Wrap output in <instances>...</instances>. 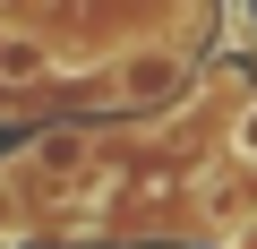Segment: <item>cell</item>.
Instances as JSON below:
<instances>
[{"mask_svg": "<svg viewBox=\"0 0 257 249\" xmlns=\"http://www.w3.org/2000/svg\"><path fill=\"white\" fill-rule=\"evenodd\" d=\"M223 249H257V215H248V223H240V232H231Z\"/></svg>", "mask_w": 257, "mask_h": 249, "instance_id": "obj_4", "label": "cell"}, {"mask_svg": "<svg viewBox=\"0 0 257 249\" xmlns=\"http://www.w3.org/2000/svg\"><path fill=\"white\" fill-rule=\"evenodd\" d=\"M197 86V52L189 43H172V35H138V43H120L111 60H103V77H94V95L111 103V112H128V120H155L180 103Z\"/></svg>", "mask_w": 257, "mask_h": 249, "instance_id": "obj_1", "label": "cell"}, {"mask_svg": "<svg viewBox=\"0 0 257 249\" xmlns=\"http://www.w3.org/2000/svg\"><path fill=\"white\" fill-rule=\"evenodd\" d=\"M223 155H240V163H257V86H248V103L231 112V129H223Z\"/></svg>", "mask_w": 257, "mask_h": 249, "instance_id": "obj_3", "label": "cell"}, {"mask_svg": "<svg viewBox=\"0 0 257 249\" xmlns=\"http://www.w3.org/2000/svg\"><path fill=\"white\" fill-rule=\"evenodd\" d=\"M189 223L206 232V240H231L248 215H257V163H240V155H206V163H189Z\"/></svg>", "mask_w": 257, "mask_h": 249, "instance_id": "obj_2", "label": "cell"}]
</instances>
